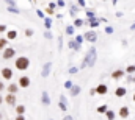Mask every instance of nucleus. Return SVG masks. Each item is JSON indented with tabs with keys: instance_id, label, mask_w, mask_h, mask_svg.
<instances>
[{
	"instance_id": "f257e3e1",
	"label": "nucleus",
	"mask_w": 135,
	"mask_h": 120,
	"mask_svg": "<svg viewBox=\"0 0 135 120\" xmlns=\"http://www.w3.org/2000/svg\"><path fill=\"white\" fill-rule=\"evenodd\" d=\"M96 61H98V50H96V47L93 45V47L86 52L85 58H83L82 64H80L79 67H80V70H82V69H85V67H93V66L96 64Z\"/></svg>"
},
{
	"instance_id": "f03ea898",
	"label": "nucleus",
	"mask_w": 135,
	"mask_h": 120,
	"mask_svg": "<svg viewBox=\"0 0 135 120\" xmlns=\"http://www.w3.org/2000/svg\"><path fill=\"white\" fill-rule=\"evenodd\" d=\"M14 66H16V69L17 70H27L28 67H30V59L27 58V56H17L16 61H14Z\"/></svg>"
},
{
	"instance_id": "7ed1b4c3",
	"label": "nucleus",
	"mask_w": 135,
	"mask_h": 120,
	"mask_svg": "<svg viewBox=\"0 0 135 120\" xmlns=\"http://www.w3.org/2000/svg\"><path fill=\"white\" fill-rule=\"evenodd\" d=\"M17 84L21 86V89H27V88H30V77H27V75L19 77V78H17Z\"/></svg>"
},
{
	"instance_id": "20e7f679",
	"label": "nucleus",
	"mask_w": 135,
	"mask_h": 120,
	"mask_svg": "<svg viewBox=\"0 0 135 120\" xmlns=\"http://www.w3.org/2000/svg\"><path fill=\"white\" fill-rule=\"evenodd\" d=\"M2 56H3V59H13L14 56H16V50L13 48V47H6L5 50H3V53H2Z\"/></svg>"
},
{
	"instance_id": "39448f33",
	"label": "nucleus",
	"mask_w": 135,
	"mask_h": 120,
	"mask_svg": "<svg viewBox=\"0 0 135 120\" xmlns=\"http://www.w3.org/2000/svg\"><path fill=\"white\" fill-rule=\"evenodd\" d=\"M83 36H85V41H88V42H91V44H94V42L98 41V33L94 30H88Z\"/></svg>"
},
{
	"instance_id": "423d86ee",
	"label": "nucleus",
	"mask_w": 135,
	"mask_h": 120,
	"mask_svg": "<svg viewBox=\"0 0 135 120\" xmlns=\"http://www.w3.org/2000/svg\"><path fill=\"white\" fill-rule=\"evenodd\" d=\"M5 103L6 105H9V106H16L17 105V97H16V94H6L5 95Z\"/></svg>"
},
{
	"instance_id": "0eeeda50",
	"label": "nucleus",
	"mask_w": 135,
	"mask_h": 120,
	"mask_svg": "<svg viewBox=\"0 0 135 120\" xmlns=\"http://www.w3.org/2000/svg\"><path fill=\"white\" fill-rule=\"evenodd\" d=\"M50 70H52V62L49 61V62H46V64L42 66L41 77H42V78H49V75H50Z\"/></svg>"
},
{
	"instance_id": "6e6552de",
	"label": "nucleus",
	"mask_w": 135,
	"mask_h": 120,
	"mask_svg": "<svg viewBox=\"0 0 135 120\" xmlns=\"http://www.w3.org/2000/svg\"><path fill=\"white\" fill-rule=\"evenodd\" d=\"M0 75H2V78H3V80L9 81V80L13 78V70H11L9 67H3V69L0 70Z\"/></svg>"
},
{
	"instance_id": "1a4fd4ad",
	"label": "nucleus",
	"mask_w": 135,
	"mask_h": 120,
	"mask_svg": "<svg viewBox=\"0 0 135 120\" xmlns=\"http://www.w3.org/2000/svg\"><path fill=\"white\" fill-rule=\"evenodd\" d=\"M124 75H126V70H123V69H116V70L112 72L110 77H112V80H116V81H118V80H123Z\"/></svg>"
},
{
	"instance_id": "9d476101",
	"label": "nucleus",
	"mask_w": 135,
	"mask_h": 120,
	"mask_svg": "<svg viewBox=\"0 0 135 120\" xmlns=\"http://www.w3.org/2000/svg\"><path fill=\"white\" fill-rule=\"evenodd\" d=\"M118 116H119L121 119H127V117L131 116V109H129L127 106H121L119 111H118Z\"/></svg>"
},
{
	"instance_id": "9b49d317",
	"label": "nucleus",
	"mask_w": 135,
	"mask_h": 120,
	"mask_svg": "<svg viewBox=\"0 0 135 120\" xmlns=\"http://www.w3.org/2000/svg\"><path fill=\"white\" fill-rule=\"evenodd\" d=\"M41 103L44 106H49L50 105V97H49V92L47 90H42V94H41Z\"/></svg>"
},
{
	"instance_id": "f8f14e48",
	"label": "nucleus",
	"mask_w": 135,
	"mask_h": 120,
	"mask_svg": "<svg viewBox=\"0 0 135 120\" xmlns=\"http://www.w3.org/2000/svg\"><path fill=\"white\" fill-rule=\"evenodd\" d=\"M58 106H60V109H61L63 112L68 111V100H66L65 95H60V103H58Z\"/></svg>"
},
{
	"instance_id": "ddd939ff",
	"label": "nucleus",
	"mask_w": 135,
	"mask_h": 120,
	"mask_svg": "<svg viewBox=\"0 0 135 120\" xmlns=\"http://www.w3.org/2000/svg\"><path fill=\"white\" fill-rule=\"evenodd\" d=\"M19 89H21V86H19L17 83H9V84L6 86V90H8L9 94H17Z\"/></svg>"
},
{
	"instance_id": "4468645a",
	"label": "nucleus",
	"mask_w": 135,
	"mask_h": 120,
	"mask_svg": "<svg viewBox=\"0 0 135 120\" xmlns=\"http://www.w3.org/2000/svg\"><path fill=\"white\" fill-rule=\"evenodd\" d=\"M96 92H98V95H107V92H108V86L107 84H99V86H96Z\"/></svg>"
},
{
	"instance_id": "2eb2a0df",
	"label": "nucleus",
	"mask_w": 135,
	"mask_h": 120,
	"mask_svg": "<svg viewBox=\"0 0 135 120\" xmlns=\"http://www.w3.org/2000/svg\"><path fill=\"white\" fill-rule=\"evenodd\" d=\"M126 94H127V89H126V88H123V86H119V88H116V89H115V97H118V98H123Z\"/></svg>"
},
{
	"instance_id": "dca6fc26",
	"label": "nucleus",
	"mask_w": 135,
	"mask_h": 120,
	"mask_svg": "<svg viewBox=\"0 0 135 120\" xmlns=\"http://www.w3.org/2000/svg\"><path fill=\"white\" fill-rule=\"evenodd\" d=\"M68 47L72 48V50H75V52H80V47H82V45H79V44L75 42V39H71V41L68 42Z\"/></svg>"
},
{
	"instance_id": "f3484780",
	"label": "nucleus",
	"mask_w": 135,
	"mask_h": 120,
	"mask_svg": "<svg viewBox=\"0 0 135 120\" xmlns=\"http://www.w3.org/2000/svg\"><path fill=\"white\" fill-rule=\"evenodd\" d=\"M80 90H82L80 89V86H75V84H74V86L69 89V94H71V97H77V95L80 94Z\"/></svg>"
},
{
	"instance_id": "a211bd4d",
	"label": "nucleus",
	"mask_w": 135,
	"mask_h": 120,
	"mask_svg": "<svg viewBox=\"0 0 135 120\" xmlns=\"http://www.w3.org/2000/svg\"><path fill=\"white\" fill-rule=\"evenodd\" d=\"M8 42H9V39H8L6 36H5V37H0V50H2V52L8 47Z\"/></svg>"
},
{
	"instance_id": "6ab92c4d",
	"label": "nucleus",
	"mask_w": 135,
	"mask_h": 120,
	"mask_svg": "<svg viewBox=\"0 0 135 120\" xmlns=\"http://www.w3.org/2000/svg\"><path fill=\"white\" fill-rule=\"evenodd\" d=\"M6 37H8L9 41H14V39L17 37V31L16 30H8L6 31Z\"/></svg>"
},
{
	"instance_id": "aec40b11",
	"label": "nucleus",
	"mask_w": 135,
	"mask_h": 120,
	"mask_svg": "<svg viewBox=\"0 0 135 120\" xmlns=\"http://www.w3.org/2000/svg\"><path fill=\"white\" fill-rule=\"evenodd\" d=\"M25 111H27V108L24 106V105H16V114H25Z\"/></svg>"
},
{
	"instance_id": "412c9836",
	"label": "nucleus",
	"mask_w": 135,
	"mask_h": 120,
	"mask_svg": "<svg viewBox=\"0 0 135 120\" xmlns=\"http://www.w3.org/2000/svg\"><path fill=\"white\" fill-rule=\"evenodd\" d=\"M105 117H107V120H115L116 112H115V111H112V109H108V111L105 112Z\"/></svg>"
},
{
	"instance_id": "4be33fe9",
	"label": "nucleus",
	"mask_w": 135,
	"mask_h": 120,
	"mask_svg": "<svg viewBox=\"0 0 135 120\" xmlns=\"http://www.w3.org/2000/svg\"><path fill=\"white\" fill-rule=\"evenodd\" d=\"M44 20V28L46 30H50L52 28V19L50 17H46V19H42Z\"/></svg>"
},
{
	"instance_id": "5701e85b",
	"label": "nucleus",
	"mask_w": 135,
	"mask_h": 120,
	"mask_svg": "<svg viewBox=\"0 0 135 120\" xmlns=\"http://www.w3.org/2000/svg\"><path fill=\"white\" fill-rule=\"evenodd\" d=\"M83 24H85V20H82V19L75 17V19H74V24H72V25H74L75 28H80V27H83Z\"/></svg>"
},
{
	"instance_id": "b1692460",
	"label": "nucleus",
	"mask_w": 135,
	"mask_h": 120,
	"mask_svg": "<svg viewBox=\"0 0 135 120\" xmlns=\"http://www.w3.org/2000/svg\"><path fill=\"white\" fill-rule=\"evenodd\" d=\"M99 19H94V20H88V24H90V28H98L99 27Z\"/></svg>"
},
{
	"instance_id": "393cba45",
	"label": "nucleus",
	"mask_w": 135,
	"mask_h": 120,
	"mask_svg": "<svg viewBox=\"0 0 135 120\" xmlns=\"http://www.w3.org/2000/svg\"><path fill=\"white\" fill-rule=\"evenodd\" d=\"M96 111H98V112H99V114H105V112H107V111H108V108H107V105H99V106H98V109H96Z\"/></svg>"
},
{
	"instance_id": "a878e982",
	"label": "nucleus",
	"mask_w": 135,
	"mask_h": 120,
	"mask_svg": "<svg viewBox=\"0 0 135 120\" xmlns=\"http://www.w3.org/2000/svg\"><path fill=\"white\" fill-rule=\"evenodd\" d=\"M74 39H75V42H77L79 45H82V44H83V41H85V36H83V34H77Z\"/></svg>"
},
{
	"instance_id": "bb28decb",
	"label": "nucleus",
	"mask_w": 135,
	"mask_h": 120,
	"mask_svg": "<svg viewBox=\"0 0 135 120\" xmlns=\"http://www.w3.org/2000/svg\"><path fill=\"white\" fill-rule=\"evenodd\" d=\"M74 31H75V27H74V25H68L66 27V34L68 36H72Z\"/></svg>"
},
{
	"instance_id": "cd10ccee",
	"label": "nucleus",
	"mask_w": 135,
	"mask_h": 120,
	"mask_svg": "<svg viewBox=\"0 0 135 120\" xmlns=\"http://www.w3.org/2000/svg\"><path fill=\"white\" fill-rule=\"evenodd\" d=\"M86 17H88V20H94V19H96V14H94V11L88 9V11H86Z\"/></svg>"
},
{
	"instance_id": "c85d7f7f",
	"label": "nucleus",
	"mask_w": 135,
	"mask_h": 120,
	"mask_svg": "<svg viewBox=\"0 0 135 120\" xmlns=\"http://www.w3.org/2000/svg\"><path fill=\"white\" fill-rule=\"evenodd\" d=\"M126 81L131 84V83H135V75L134 73H127V78H126Z\"/></svg>"
},
{
	"instance_id": "c756f323",
	"label": "nucleus",
	"mask_w": 135,
	"mask_h": 120,
	"mask_svg": "<svg viewBox=\"0 0 135 120\" xmlns=\"http://www.w3.org/2000/svg\"><path fill=\"white\" fill-rule=\"evenodd\" d=\"M8 11H9V13H14V14H19V13H21V9L16 8V6H8Z\"/></svg>"
},
{
	"instance_id": "7c9ffc66",
	"label": "nucleus",
	"mask_w": 135,
	"mask_h": 120,
	"mask_svg": "<svg viewBox=\"0 0 135 120\" xmlns=\"http://www.w3.org/2000/svg\"><path fill=\"white\" fill-rule=\"evenodd\" d=\"M79 69H80V67H69V69H68V73H69V75H74V73L79 72Z\"/></svg>"
},
{
	"instance_id": "2f4dec72",
	"label": "nucleus",
	"mask_w": 135,
	"mask_h": 120,
	"mask_svg": "<svg viewBox=\"0 0 135 120\" xmlns=\"http://www.w3.org/2000/svg\"><path fill=\"white\" fill-rule=\"evenodd\" d=\"M63 86H65V89H68V90H69L71 88H72V86H74V84H72V81H71V80H66Z\"/></svg>"
},
{
	"instance_id": "473e14b6",
	"label": "nucleus",
	"mask_w": 135,
	"mask_h": 120,
	"mask_svg": "<svg viewBox=\"0 0 135 120\" xmlns=\"http://www.w3.org/2000/svg\"><path fill=\"white\" fill-rule=\"evenodd\" d=\"M126 73H135V66H127L126 67Z\"/></svg>"
},
{
	"instance_id": "72a5a7b5",
	"label": "nucleus",
	"mask_w": 135,
	"mask_h": 120,
	"mask_svg": "<svg viewBox=\"0 0 135 120\" xmlns=\"http://www.w3.org/2000/svg\"><path fill=\"white\" fill-rule=\"evenodd\" d=\"M57 6L58 8H65L66 6V2L65 0H57Z\"/></svg>"
},
{
	"instance_id": "f704fd0d",
	"label": "nucleus",
	"mask_w": 135,
	"mask_h": 120,
	"mask_svg": "<svg viewBox=\"0 0 135 120\" xmlns=\"http://www.w3.org/2000/svg\"><path fill=\"white\" fill-rule=\"evenodd\" d=\"M104 30H105V33H107V34H113V27H110V25H107Z\"/></svg>"
},
{
	"instance_id": "c9c22d12",
	"label": "nucleus",
	"mask_w": 135,
	"mask_h": 120,
	"mask_svg": "<svg viewBox=\"0 0 135 120\" xmlns=\"http://www.w3.org/2000/svg\"><path fill=\"white\" fill-rule=\"evenodd\" d=\"M77 5H79V8H85L86 6V2L85 0H77Z\"/></svg>"
},
{
	"instance_id": "e433bc0d",
	"label": "nucleus",
	"mask_w": 135,
	"mask_h": 120,
	"mask_svg": "<svg viewBox=\"0 0 135 120\" xmlns=\"http://www.w3.org/2000/svg\"><path fill=\"white\" fill-rule=\"evenodd\" d=\"M25 36H27V37H32V36H33V30H32V28H27V30H25Z\"/></svg>"
},
{
	"instance_id": "4c0bfd02",
	"label": "nucleus",
	"mask_w": 135,
	"mask_h": 120,
	"mask_svg": "<svg viewBox=\"0 0 135 120\" xmlns=\"http://www.w3.org/2000/svg\"><path fill=\"white\" fill-rule=\"evenodd\" d=\"M8 31V27L5 24H0V33H6Z\"/></svg>"
},
{
	"instance_id": "58836bf2",
	"label": "nucleus",
	"mask_w": 135,
	"mask_h": 120,
	"mask_svg": "<svg viewBox=\"0 0 135 120\" xmlns=\"http://www.w3.org/2000/svg\"><path fill=\"white\" fill-rule=\"evenodd\" d=\"M36 14H38V17H41V19H46V16H44V11H41V9H36Z\"/></svg>"
},
{
	"instance_id": "ea45409f",
	"label": "nucleus",
	"mask_w": 135,
	"mask_h": 120,
	"mask_svg": "<svg viewBox=\"0 0 135 120\" xmlns=\"http://www.w3.org/2000/svg\"><path fill=\"white\" fill-rule=\"evenodd\" d=\"M44 37H46V39H54V36H52V33H50L49 30H47L46 33H44Z\"/></svg>"
},
{
	"instance_id": "a19ab883",
	"label": "nucleus",
	"mask_w": 135,
	"mask_h": 120,
	"mask_svg": "<svg viewBox=\"0 0 135 120\" xmlns=\"http://www.w3.org/2000/svg\"><path fill=\"white\" fill-rule=\"evenodd\" d=\"M46 13L52 16V14H55V9H52V8H49V6H47V8H46Z\"/></svg>"
},
{
	"instance_id": "79ce46f5",
	"label": "nucleus",
	"mask_w": 135,
	"mask_h": 120,
	"mask_svg": "<svg viewBox=\"0 0 135 120\" xmlns=\"http://www.w3.org/2000/svg\"><path fill=\"white\" fill-rule=\"evenodd\" d=\"M14 120H25V116H22V114H17Z\"/></svg>"
},
{
	"instance_id": "37998d69",
	"label": "nucleus",
	"mask_w": 135,
	"mask_h": 120,
	"mask_svg": "<svg viewBox=\"0 0 135 120\" xmlns=\"http://www.w3.org/2000/svg\"><path fill=\"white\" fill-rule=\"evenodd\" d=\"M90 95H91V97H94V95H98V92H96V88H93V89L90 90Z\"/></svg>"
},
{
	"instance_id": "c03bdc74",
	"label": "nucleus",
	"mask_w": 135,
	"mask_h": 120,
	"mask_svg": "<svg viewBox=\"0 0 135 120\" xmlns=\"http://www.w3.org/2000/svg\"><path fill=\"white\" fill-rule=\"evenodd\" d=\"M3 90H6V88H5V83H3V81H0V92H3Z\"/></svg>"
},
{
	"instance_id": "a18cd8bd",
	"label": "nucleus",
	"mask_w": 135,
	"mask_h": 120,
	"mask_svg": "<svg viewBox=\"0 0 135 120\" xmlns=\"http://www.w3.org/2000/svg\"><path fill=\"white\" fill-rule=\"evenodd\" d=\"M61 45H63V39L58 37V50H61Z\"/></svg>"
},
{
	"instance_id": "49530a36",
	"label": "nucleus",
	"mask_w": 135,
	"mask_h": 120,
	"mask_svg": "<svg viewBox=\"0 0 135 120\" xmlns=\"http://www.w3.org/2000/svg\"><path fill=\"white\" fill-rule=\"evenodd\" d=\"M55 6H57V3H55V2H52V3H49V8H52V9H55Z\"/></svg>"
},
{
	"instance_id": "de8ad7c7",
	"label": "nucleus",
	"mask_w": 135,
	"mask_h": 120,
	"mask_svg": "<svg viewBox=\"0 0 135 120\" xmlns=\"http://www.w3.org/2000/svg\"><path fill=\"white\" fill-rule=\"evenodd\" d=\"M131 31H135V22L132 24V25H131Z\"/></svg>"
},
{
	"instance_id": "09e8293b",
	"label": "nucleus",
	"mask_w": 135,
	"mask_h": 120,
	"mask_svg": "<svg viewBox=\"0 0 135 120\" xmlns=\"http://www.w3.org/2000/svg\"><path fill=\"white\" fill-rule=\"evenodd\" d=\"M63 120H72V117H71V116H66V117H65Z\"/></svg>"
},
{
	"instance_id": "8fccbe9b",
	"label": "nucleus",
	"mask_w": 135,
	"mask_h": 120,
	"mask_svg": "<svg viewBox=\"0 0 135 120\" xmlns=\"http://www.w3.org/2000/svg\"><path fill=\"white\" fill-rule=\"evenodd\" d=\"M3 101H5V98H3V97H2V95H0V105H2V103H3Z\"/></svg>"
},
{
	"instance_id": "3c124183",
	"label": "nucleus",
	"mask_w": 135,
	"mask_h": 120,
	"mask_svg": "<svg viewBox=\"0 0 135 120\" xmlns=\"http://www.w3.org/2000/svg\"><path fill=\"white\" fill-rule=\"evenodd\" d=\"M132 100H134V103H135V94H134V97H132Z\"/></svg>"
},
{
	"instance_id": "603ef678",
	"label": "nucleus",
	"mask_w": 135,
	"mask_h": 120,
	"mask_svg": "<svg viewBox=\"0 0 135 120\" xmlns=\"http://www.w3.org/2000/svg\"><path fill=\"white\" fill-rule=\"evenodd\" d=\"M2 117H3V114H2V112H0V119H2Z\"/></svg>"
},
{
	"instance_id": "864d4df0",
	"label": "nucleus",
	"mask_w": 135,
	"mask_h": 120,
	"mask_svg": "<svg viewBox=\"0 0 135 120\" xmlns=\"http://www.w3.org/2000/svg\"><path fill=\"white\" fill-rule=\"evenodd\" d=\"M5 120H8V119H5Z\"/></svg>"
},
{
	"instance_id": "5fc2aeb1",
	"label": "nucleus",
	"mask_w": 135,
	"mask_h": 120,
	"mask_svg": "<svg viewBox=\"0 0 135 120\" xmlns=\"http://www.w3.org/2000/svg\"><path fill=\"white\" fill-rule=\"evenodd\" d=\"M6 2H8V0H6Z\"/></svg>"
}]
</instances>
